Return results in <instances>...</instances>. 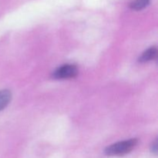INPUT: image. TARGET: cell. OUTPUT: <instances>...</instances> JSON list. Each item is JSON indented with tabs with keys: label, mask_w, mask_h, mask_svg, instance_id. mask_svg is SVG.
Listing matches in <instances>:
<instances>
[{
	"label": "cell",
	"mask_w": 158,
	"mask_h": 158,
	"mask_svg": "<svg viewBox=\"0 0 158 158\" xmlns=\"http://www.w3.org/2000/svg\"><path fill=\"white\" fill-rule=\"evenodd\" d=\"M137 144V139L118 142L107 147L105 150V154L107 156H123L131 152Z\"/></svg>",
	"instance_id": "6da1fadb"
},
{
	"label": "cell",
	"mask_w": 158,
	"mask_h": 158,
	"mask_svg": "<svg viewBox=\"0 0 158 158\" xmlns=\"http://www.w3.org/2000/svg\"><path fill=\"white\" fill-rule=\"evenodd\" d=\"M78 74L77 66L71 64H66L57 68L52 73V77L56 80H65V79L74 78Z\"/></svg>",
	"instance_id": "7a4b0ae2"
},
{
	"label": "cell",
	"mask_w": 158,
	"mask_h": 158,
	"mask_svg": "<svg viewBox=\"0 0 158 158\" xmlns=\"http://www.w3.org/2000/svg\"><path fill=\"white\" fill-rule=\"evenodd\" d=\"M157 50L156 47H151L148 49V50L145 51L144 52L142 53V55L140 56V58H139V62L140 63H147V62H149L151 60H153L154 59H155V57L157 56Z\"/></svg>",
	"instance_id": "3957f363"
},
{
	"label": "cell",
	"mask_w": 158,
	"mask_h": 158,
	"mask_svg": "<svg viewBox=\"0 0 158 158\" xmlns=\"http://www.w3.org/2000/svg\"><path fill=\"white\" fill-rule=\"evenodd\" d=\"M12 99V94L8 89L0 91V111L7 106Z\"/></svg>",
	"instance_id": "277c9868"
},
{
	"label": "cell",
	"mask_w": 158,
	"mask_h": 158,
	"mask_svg": "<svg viewBox=\"0 0 158 158\" xmlns=\"http://www.w3.org/2000/svg\"><path fill=\"white\" fill-rule=\"evenodd\" d=\"M150 2V0H134L131 4V8L134 10H141L144 9Z\"/></svg>",
	"instance_id": "5b68a950"
},
{
	"label": "cell",
	"mask_w": 158,
	"mask_h": 158,
	"mask_svg": "<svg viewBox=\"0 0 158 158\" xmlns=\"http://www.w3.org/2000/svg\"><path fill=\"white\" fill-rule=\"evenodd\" d=\"M151 151H152L154 154H157V140L152 143V146H151Z\"/></svg>",
	"instance_id": "8992f818"
}]
</instances>
